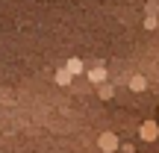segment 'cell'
Here are the masks:
<instances>
[{
    "mask_svg": "<svg viewBox=\"0 0 159 153\" xmlns=\"http://www.w3.org/2000/svg\"><path fill=\"white\" fill-rule=\"evenodd\" d=\"M139 138H142V142H156V138H159V124H156V121H144V124L142 127H139Z\"/></svg>",
    "mask_w": 159,
    "mask_h": 153,
    "instance_id": "obj_1",
    "label": "cell"
},
{
    "mask_svg": "<svg viewBox=\"0 0 159 153\" xmlns=\"http://www.w3.org/2000/svg\"><path fill=\"white\" fill-rule=\"evenodd\" d=\"M97 144H100V150H103V153H115V150L121 147V142H118V136H115V133H100Z\"/></svg>",
    "mask_w": 159,
    "mask_h": 153,
    "instance_id": "obj_2",
    "label": "cell"
},
{
    "mask_svg": "<svg viewBox=\"0 0 159 153\" xmlns=\"http://www.w3.org/2000/svg\"><path fill=\"white\" fill-rule=\"evenodd\" d=\"M89 79H91V83H97V85H103V83H106V68H103V65L89 68Z\"/></svg>",
    "mask_w": 159,
    "mask_h": 153,
    "instance_id": "obj_3",
    "label": "cell"
},
{
    "mask_svg": "<svg viewBox=\"0 0 159 153\" xmlns=\"http://www.w3.org/2000/svg\"><path fill=\"white\" fill-rule=\"evenodd\" d=\"M65 68H68V74H71V77H77V74H83V71H85V65L74 56V59H68V65H65Z\"/></svg>",
    "mask_w": 159,
    "mask_h": 153,
    "instance_id": "obj_4",
    "label": "cell"
},
{
    "mask_svg": "<svg viewBox=\"0 0 159 153\" xmlns=\"http://www.w3.org/2000/svg\"><path fill=\"white\" fill-rule=\"evenodd\" d=\"M130 88H133V91H144V88H148V79H144L142 74L130 77Z\"/></svg>",
    "mask_w": 159,
    "mask_h": 153,
    "instance_id": "obj_5",
    "label": "cell"
},
{
    "mask_svg": "<svg viewBox=\"0 0 159 153\" xmlns=\"http://www.w3.org/2000/svg\"><path fill=\"white\" fill-rule=\"evenodd\" d=\"M71 79H74V77L68 74V68H62V71H56V83H59V85H71Z\"/></svg>",
    "mask_w": 159,
    "mask_h": 153,
    "instance_id": "obj_6",
    "label": "cell"
},
{
    "mask_svg": "<svg viewBox=\"0 0 159 153\" xmlns=\"http://www.w3.org/2000/svg\"><path fill=\"white\" fill-rule=\"evenodd\" d=\"M156 15H148V18H144V29H156Z\"/></svg>",
    "mask_w": 159,
    "mask_h": 153,
    "instance_id": "obj_7",
    "label": "cell"
},
{
    "mask_svg": "<svg viewBox=\"0 0 159 153\" xmlns=\"http://www.w3.org/2000/svg\"><path fill=\"white\" fill-rule=\"evenodd\" d=\"M97 88H100V97H112V85L103 83V85H97Z\"/></svg>",
    "mask_w": 159,
    "mask_h": 153,
    "instance_id": "obj_8",
    "label": "cell"
}]
</instances>
